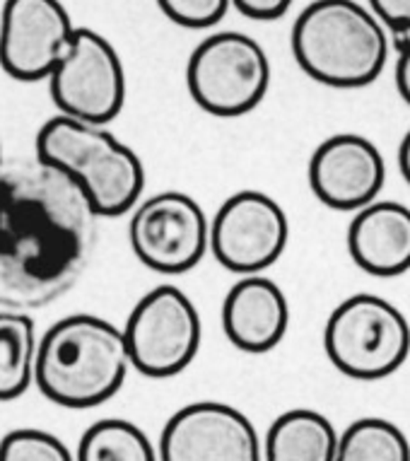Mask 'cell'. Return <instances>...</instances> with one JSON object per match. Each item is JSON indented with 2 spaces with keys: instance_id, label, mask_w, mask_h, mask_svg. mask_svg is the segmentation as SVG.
Masks as SVG:
<instances>
[{
  "instance_id": "obj_19",
  "label": "cell",
  "mask_w": 410,
  "mask_h": 461,
  "mask_svg": "<svg viewBox=\"0 0 410 461\" xmlns=\"http://www.w3.org/2000/svg\"><path fill=\"white\" fill-rule=\"evenodd\" d=\"M410 439L387 418H357L341 432L338 461H408Z\"/></svg>"
},
{
  "instance_id": "obj_6",
  "label": "cell",
  "mask_w": 410,
  "mask_h": 461,
  "mask_svg": "<svg viewBox=\"0 0 410 461\" xmlns=\"http://www.w3.org/2000/svg\"><path fill=\"white\" fill-rule=\"evenodd\" d=\"M273 68L266 49L244 32H215L191 51L186 87L205 113L239 119L271 90Z\"/></svg>"
},
{
  "instance_id": "obj_2",
  "label": "cell",
  "mask_w": 410,
  "mask_h": 461,
  "mask_svg": "<svg viewBox=\"0 0 410 461\" xmlns=\"http://www.w3.org/2000/svg\"><path fill=\"white\" fill-rule=\"evenodd\" d=\"M130 367L123 329L94 314H70L39 340L34 386L63 409H94L119 393Z\"/></svg>"
},
{
  "instance_id": "obj_25",
  "label": "cell",
  "mask_w": 410,
  "mask_h": 461,
  "mask_svg": "<svg viewBox=\"0 0 410 461\" xmlns=\"http://www.w3.org/2000/svg\"><path fill=\"white\" fill-rule=\"evenodd\" d=\"M398 169L410 186V129L406 131V136L401 138V145H398Z\"/></svg>"
},
{
  "instance_id": "obj_22",
  "label": "cell",
  "mask_w": 410,
  "mask_h": 461,
  "mask_svg": "<svg viewBox=\"0 0 410 461\" xmlns=\"http://www.w3.org/2000/svg\"><path fill=\"white\" fill-rule=\"evenodd\" d=\"M367 3L391 34L396 37L410 34V0H367Z\"/></svg>"
},
{
  "instance_id": "obj_10",
  "label": "cell",
  "mask_w": 410,
  "mask_h": 461,
  "mask_svg": "<svg viewBox=\"0 0 410 461\" xmlns=\"http://www.w3.org/2000/svg\"><path fill=\"white\" fill-rule=\"evenodd\" d=\"M288 212L263 191H236L222 201L210 220L215 261L236 276L266 273L288 249Z\"/></svg>"
},
{
  "instance_id": "obj_18",
  "label": "cell",
  "mask_w": 410,
  "mask_h": 461,
  "mask_svg": "<svg viewBox=\"0 0 410 461\" xmlns=\"http://www.w3.org/2000/svg\"><path fill=\"white\" fill-rule=\"evenodd\" d=\"M76 459L80 461H155L160 449L143 428L126 418H102L83 432Z\"/></svg>"
},
{
  "instance_id": "obj_11",
  "label": "cell",
  "mask_w": 410,
  "mask_h": 461,
  "mask_svg": "<svg viewBox=\"0 0 410 461\" xmlns=\"http://www.w3.org/2000/svg\"><path fill=\"white\" fill-rule=\"evenodd\" d=\"M76 24L61 0H5L0 8V68L13 80H49L68 51Z\"/></svg>"
},
{
  "instance_id": "obj_13",
  "label": "cell",
  "mask_w": 410,
  "mask_h": 461,
  "mask_svg": "<svg viewBox=\"0 0 410 461\" xmlns=\"http://www.w3.org/2000/svg\"><path fill=\"white\" fill-rule=\"evenodd\" d=\"M307 179L319 203L334 211L355 212L377 201L387 182V162L370 138L335 133L316 145Z\"/></svg>"
},
{
  "instance_id": "obj_4",
  "label": "cell",
  "mask_w": 410,
  "mask_h": 461,
  "mask_svg": "<svg viewBox=\"0 0 410 461\" xmlns=\"http://www.w3.org/2000/svg\"><path fill=\"white\" fill-rule=\"evenodd\" d=\"M34 155L68 175L90 198L99 218L126 215L143 196V159L104 123L56 113L39 129Z\"/></svg>"
},
{
  "instance_id": "obj_26",
  "label": "cell",
  "mask_w": 410,
  "mask_h": 461,
  "mask_svg": "<svg viewBox=\"0 0 410 461\" xmlns=\"http://www.w3.org/2000/svg\"><path fill=\"white\" fill-rule=\"evenodd\" d=\"M0 165H3V150H0Z\"/></svg>"
},
{
  "instance_id": "obj_21",
  "label": "cell",
  "mask_w": 410,
  "mask_h": 461,
  "mask_svg": "<svg viewBox=\"0 0 410 461\" xmlns=\"http://www.w3.org/2000/svg\"><path fill=\"white\" fill-rule=\"evenodd\" d=\"M162 15L186 30H208L227 15L232 0H155Z\"/></svg>"
},
{
  "instance_id": "obj_8",
  "label": "cell",
  "mask_w": 410,
  "mask_h": 461,
  "mask_svg": "<svg viewBox=\"0 0 410 461\" xmlns=\"http://www.w3.org/2000/svg\"><path fill=\"white\" fill-rule=\"evenodd\" d=\"M129 242L145 268L182 276L210 249V220L203 205L183 191H160L130 211Z\"/></svg>"
},
{
  "instance_id": "obj_20",
  "label": "cell",
  "mask_w": 410,
  "mask_h": 461,
  "mask_svg": "<svg viewBox=\"0 0 410 461\" xmlns=\"http://www.w3.org/2000/svg\"><path fill=\"white\" fill-rule=\"evenodd\" d=\"M70 447L54 432L17 428L0 439V461H70Z\"/></svg>"
},
{
  "instance_id": "obj_15",
  "label": "cell",
  "mask_w": 410,
  "mask_h": 461,
  "mask_svg": "<svg viewBox=\"0 0 410 461\" xmlns=\"http://www.w3.org/2000/svg\"><path fill=\"white\" fill-rule=\"evenodd\" d=\"M348 254L360 271L396 278L410 271V208L398 201H372L352 212Z\"/></svg>"
},
{
  "instance_id": "obj_23",
  "label": "cell",
  "mask_w": 410,
  "mask_h": 461,
  "mask_svg": "<svg viewBox=\"0 0 410 461\" xmlns=\"http://www.w3.org/2000/svg\"><path fill=\"white\" fill-rule=\"evenodd\" d=\"M232 8L256 23H275L288 15L292 0H232Z\"/></svg>"
},
{
  "instance_id": "obj_9",
  "label": "cell",
  "mask_w": 410,
  "mask_h": 461,
  "mask_svg": "<svg viewBox=\"0 0 410 461\" xmlns=\"http://www.w3.org/2000/svg\"><path fill=\"white\" fill-rule=\"evenodd\" d=\"M58 113L92 123L114 122L126 102V70L114 44L99 32L76 27L68 51L49 76Z\"/></svg>"
},
{
  "instance_id": "obj_7",
  "label": "cell",
  "mask_w": 410,
  "mask_h": 461,
  "mask_svg": "<svg viewBox=\"0 0 410 461\" xmlns=\"http://www.w3.org/2000/svg\"><path fill=\"white\" fill-rule=\"evenodd\" d=\"M130 363L145 377L182 375L198 356L203 324L201 312L182 287L157 285L145 293L123 326Z\"/></svg>"
},
{
  "instance_id": "obj_16",
  "label": "cell",
  "mask_w": 410,
  "mask_h": 461,
  "mask_svg": "<svg viewBox=\"0 0 410 461\" xmlns=\"http://www.w3.org/2000/svg\"><path fill=\"white\" fill-rule=\"evenodd\" d=\"M341 432L324 413L292 409L275 418L263 439L268 461H335Z\"/></svg>"
},
{
  "instance_id": "obj_17",
  "label": "cell",
  "mask_w": 410,
  "mask_h": 461,
  "mask_svg": "<svg viewBox=\"0 0 410 461\" xmlns=\"http://www.w3.org/2000/svg\"><path fill=\"white\" fill-rule=\"evenodd\" d=\"M39 340L27 312H0V401L22 396L34 384Z\"/></svg>"
},
{
  "instance_id": "obj_14",
  "label": "cell",
  "mask_w": 410,
  "mask_h": 461,
  "mask_svg": "<svg viewBox=\"0 0 410 461\" xmlns=\"http://www.w3.org/2000/svg\"><path fill=\"white\" fill-rule=\"evenodd\" d=\"M290 329V303L282 287L263 273L239 276L222 300V331L242 353L278 348Z\"/></svg>"
},
{
  "instance_id": "obj_1",
  "label": "cell",
  "mask_w": 410,
  "mask_h": 461,
  "mask_svg": "<svg viewBox=\"0 0 410 461\" xmlns=\"http://www.w3.org/2000/svg\"><path fill=\"white\" fill-rule=\"evenodd\" d=\"M99 212L61 169L34 158L0 165V307L56 303L90 266Z\"/></svg>"
},
{
  "instance_id": "obj_3",
  "label": "cell",
  "mask_w": 410,
  "mask_h": 461,
  "mask_svg": "<svg viewBox=\"0 0 410 461\" xmlns=\"http://www.w3.org/2000/svg\"><path fill=\"white\" fill-rule=\"evenodd\" d=\"M391 32L357 0H314L295 17L290 46L314 83L360 90L379 80L388 63Z\"/></svg>"
},
{
  "instance_id": "obj_5",
  "label": "cell",
  "mask_w": 410,
  "mask_h": 461,
  "mask_svg": "<svg viewBox=\"0 0 410 461\" xmlns=\"http://www.w3.org/2000/svg\"><path fill=\"white\" fill-rule=\"evenodd\" d=\"M324 350L335 370L350 379L391 377L410 356V321L394 303L357 293L326 319Z\"/></svg>"
},
{
  "instance_id": "obj_12",
  "label": "cell",
  "mask_w": 410,
  "mask_h": 461,
  "mask_svg": "<svg viewBox=\"0 0 410 461\" xmlns=\"http://www.w3.org/2000/svg\"><path fill=\"white\" fill-rule=\"evenodd\" d=\"M165 461H259L263 442L246 413L222 401H196L169 418L160 435Z\"/></svg>"
},
{
  "instance_id": "obj_24",
  "label": "cell",
  "mask_w": 410,
  "mask_h": 461,
  "mask_svg": "<svg viewBox=\"0 0 410 461\" xmlns=\"http://www.w3.org/2000/svg\"><path fill=\"white\" fill-rule=\"evenodd\" d=\"M394 80H396V90H398L401 99L410 106V34H406L401 46H398Z\"/></svg>"
}]
</instances>
